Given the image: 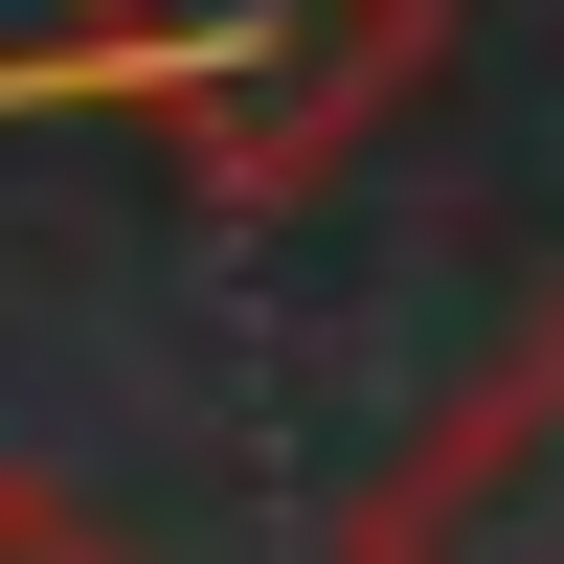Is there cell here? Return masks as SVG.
<instances>
[{
  "mask_svg": "<svg viewBox=\"0 0 564 564\" xmlns=\"http://www.w3.org/2000/svg\"><path fill=\"white\" fill-rule=\"evenodd\" d=\"M475 45V0H68V90L159 135L204 226H294L361 181V135Z\"/></svg>",
  "mask_w": 564,
  "mask_h": 564,
  "instance_id": "6da1fadb",
  "label": "cell"
},
{
  "mask_svg": "<svg viewBox=\"0 0 564 564\" xmlns=\"http://www.w3.org/2000/svg\"><path fill=\"white\" fill-rule=\"evenodd\" d=\"M339 564H564V294L339 497Z\"/></svg>",
  "mask_w": 564,
  "mask_h": 564,
  "instance_id": "7a4b0ae2",
  "label": "cell"
},
{
  "mask_svg": "<svg viewBox=\"0 0 564 564\" xmlns=\"http://www.w3.org/2000/svg\"><path fill=\"white\" fill-rule=\"evenodd\" d=\"M0 564H135V542L90 520V497L45 475V452H0Z\"/></svg>",
  "mask_w": 564,
  "mask_h": 564,
  "instance_id": "3957f363",
  "label": "cell"
},
{
  "mask_svg": "<svg viewBox=\"0 0 564 564\" xmlns=\"http://www.w3.org/2000/svg\"><path fill=\"white\" fill-rule=\"evenodd\" d=\"M0 113H90V90H68V23H45V45H0Z\"/></svg>",
  "mask_w": 564,
  "mask_h": 564,
  "instance_id": "277c9868",
  "label": "cell"
}]
</instances>
